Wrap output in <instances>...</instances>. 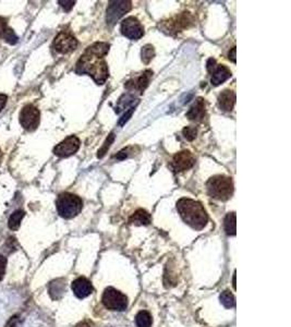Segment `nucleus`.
Instances as JSON below:
<instances>
[{
    "mask_svg": "<svg viewBox=\"0 0 291 327\" xmlns=\"http://www.w3.org/2000/svg\"><path fill=\"white\" fill-rule=\"evenodd\" d=\"M151 215L145 210H142V208L137 210L132 216L129 218L130 224H133L135 226H148L151 224Z\"/></svg>",
    "mask_w": 291,
    "mask_h": 327,
    "instance_id": "a211bd4d",
    "label": "nucleus"
},
{
    "mask_svg": "<svg viewBox=\"0 0 291 327\" xmlns=\"http://www.w3.org/2000/svg\"><path fill=\"white\" fill-rule=\"evenodd\" d=\"M177 211L185 224L194 230H202L209 222V215L198 201L186 198L180 199L177 202Z\"/></svg>",
    "mask_w": 291,
    "mask_h": 327,
    "instance_id": "f03ea898",
    "label": "nucleus"
},
{
    "mask_svg": "<svg viewBox=\"0 0 291 327\" xmlns=\"http://www.w3.org/2000/svg\"><path fill=\"white\" fill-rule=\"evenodd\" d=\"M120 30L123 36L137 40L144 35V27L135 17H128L121 22Z\"/></svg>",
    "mask_w": 291,
    "mask_h": 327,
    "instance_id": "1a4fd4ad",
    "label": "nucleus"
},
{
    "mask_svg": "<svg viewBox=\"0 0 291 327\" xmlns=\"http://www.w3.org/2000/svg\"><path fill=\"white\" fill-rule=\"evenodd\" d=\"M206 68H207V71H209L212 75L211 78L212 84L215 86L220 85L221 83H224L231 76V71L229 69L224 65H217L216 60L213 58L209 59V61H207Z\"/></svg>",
    "mask_w": 291,
    "mask_h": 327,
    "instance_id": "9d476101",
    "label": "nucleus"
},
{
    "mask_svg": "<svg viewBox=\"0 0 291 327\" xmlns=\"http://www.w3.org/2000/svg\"><path fill=\"white\" fill-rule=\"evenodd\" d=\"M141 56H142V61L144 64H150V61L154 58L155 56V51H154V47L152 45H145L142 48V52H141Z\"/></svg>",
    "mask_w": 291,
    "mask_h": 327,
    "instance_id": "b1692460",
    "label": "nucleus"
},
{
    "mask_svg": "<svg viewBox=\"0 0 291 327\" xmlns=\"http://www.w3.org/2000/svg\"><path fill=\"white\" fill-rule=\"evenodd\" d=\"M135 324L137 327H152L153 318L148 311H140L135 316Z\"/></svg>",
    "mask_w": 291,
    "mask_h": 327,
    "instance_id": "412c9836",
    "label": "nucleus"
},
{
    "mask_svg": "<svg viewBox=\"0 0 291 327\" xmlns=\"http://www.w3.org/2000/svg\"><path fill=\"white\" fill-rule=\"evenodd\" d=\"M229 59L232 61V62H235V47H233L231 52L229 53Z\"/></svg>",
    "mask_w": 291,
    "mask_h": 327,
    "instance_id": "f704fd0d",
    "label": "nucleus"
},
{
    "mask_svg": "<svg viewBox=\"0 0 291 327\" xmlns=\"http://www.w3.org/2000/svg\"><path fill=\"white\" fill-rule=\"evenodd\" d=\"M183 136L186 138L188 141H193L194 138L197 137L198 134V130L196 127H185L182 131Z\"/></svg>",
    "mask_w": 291,
    "mask_h": 327,
    "instance_id": "a878e982",
    "label": "nucleus"
},
{
    "mask_svg": "<svg viewBox=\"0 0 291 327\" xmlns=\"http://www.w3.org/2000/svg\"><path fill=\"white\" fill-rule=\"evenodd\" d=\"M20 325H19V323H18V318L17 317H13L12 319H11V322H10V324H9V327H19Z\"/></svg>",
    "mask_w": 291,
    "mask_h": 327,
    "instance_id": "72a5a7b5",
    "label": "nucleus"
},
{
    "mask_svg": "<svg viewBox=\"0 0 291 327\" xmlns=\"http://www.w3.org/2000/svg\"><path fill=\"white\" fill-rule=\"evenodd\" d=\"M209 196L218 201H228L233 193V182L230 177L217 175L209 179L206 183Z\"/></svg>",
    "mask_w": 291,
    "mask_h": 327,
    "instance_id": "7ed1b4c3",
    "label": "nucleus"
},
{
    "mask_svg": "<svg viewBox=\"0 0 291 327\" xmlns=\"http://www.w3.org/2000/svg\"><path fill=\"white\" fill-rule=\"evenodd\" d=\"M65 290H66V284L62 279L54 281L50 285V294H51V297L55 299V300L61 298V296L64 295Z\"/></svg>",
    "mask_w": 291,
    "mask_h": 327,
    "instance_id": "6ab92c4d",
    "label": "nucleus"
},
{
    "mask_svg": "<svg viewBox=\"0 0 291 327\" xmlns=\"http://www.w3.org/2000/svg\"><path fill=\"white\" fill-rule=\"evenodd\" d=\"M233 287L235 288V273H234V275H233Z\"/></svg>",
    "mask_w": 291,
    "mask_h": 327,
    "instance_id": "e433bc0d",
    "label": "nucleus"
},
{
    "mask_svg": "<svg viewBox=\"0 0 291 327\" xmlns=\"http://www.w3.org/2000/svg\"><path fill=\"white\" fill-rule=\"evenodd\" d=\"M132 149H133V148H127V149H124V150L120 151V152L118 153V154L116 155V158H118V159H124V158L129 157V156H130L129 152H130L131 150H132Z\"/></svg>",
    "mask_w": 291,
    "mask_h": 327,
    "instance_id": "7c9ffc66",
    "label": "nucleus"
},
{
    "mask_svg": "<svg viewBox=\"0 0 291 327\" xmlns=\"http://www.w3.org/2000/svg\"><path fill=\"white\" fill-rule=\"evenodd\" d=\"M80 140L75 135L66 137L64 141L55 146L54 154L58 157H69L78 152L80 149Z\"/></svg>",
    "mask_w": 291,
    "mask_h": 327,
    "instance_id": "f8f14e48",
    "label": "nucleus"
},
{
    "mask_svg": "<svg viewBox=\"0 0 291 327\" xmlns=\"http://www.w3.org/2000/svg\"><path fill=\"white\" fill-rule=\"evenodd\" d=\"M193 24L194 18L189 12H182L179 16H176L167 21H164L162 23V29L164 30V32L170 34V35H176V34L189 29Z\"/></svg>",
    "mask_w": 291,
    "mask_h": 327,
    "instance_id": "423d86ee",
    "label": "nucleus"
},
{
    "mask_svg": "<svg viewBox=\"0 0 291 327\" xmlns=\"http://www.w3.org/2000/svg\"><path fill=\"white\" fill-rule=\"evenodd\" d=\"M8 30V24H7V20L3 17H0V38L5 36V34Z\"/></svg>",
    "mask_w": 291,
    "mask_h": 327,
    "instance_id": "c85d7f7f",
    "label": "nucleus"
},
{
    "mask_svg": "<svg viewBox=\"0 0 291 327\" xmlns=\"http://www.w3.org/2000/svg\"><path fill=\"white\" fill-rule=\"evenodd\" d=\"M4 38L6 39L7 43H9L10 45H15V44H17V43H18V40H19L18 36L16 35V33L13 32V30H12V29H10V27H8V30H7V32H6V34H5Z\"/></svg>",
    "mask_w": 291,
    "mask_h": 327,
    "instance_id": "bb28decb",
    "label": "nucleus"
},
{
    "mask_svg": "<svg viewBox=\"0 0 291 327\" xmlns=\"http://www.w3.org/2000/svg\"><path fill=\"white\" fill-rule=\"evenodd\" d=\"M133 111H134V107H131V108H130V110H129V111H127V113L123 115V117L121 118L120 121H119V124H120V126H123V124L126 123V122L129 120V118H130L131 116H132V113H133Z\"/></svg>",
    "mask_w": 291,
    "mask_h": 327,
    "instance_id": "c756f323",
    "label": "nucleus"
},
{
    "mask_svg": "<svg viewBox=\"0 0 291 327\" xmlns=\"http://www.w3.org/2000/svg\"><path fill=\"white\" fill-rule=\"evenodd\" d=\"M219 300H220V303L223 304L224 307L227 308V309H231L235 305V298L231 294V292L228 291V290L221 292V295L219 297Z\"/></svg>",
    "mask_w": 291,
    "mask_h": 327,
    "instance_id": "5701e85b",
    "label": "nucleus"
},
{
    "mask_svg": "<svg viewBox=\"0 0 291 327\" xmlns=\"http://www.w3.org/2000/svg\"><path fill=\"white\" fill-rule=\"evenodd\" d=\"M235 103V93L230 89H225L218 96V106L223 111H231Z\"/></svg>",
    "mask_w": 291,
    "mask_h": 327,
    "instance_id": "f3484780",
    "label": "nucleus"
},
{
    "mask_svg": "<svg viewBox=\"0 0 291 327\" xmlns=\"http://www.w3.org/2000/svg\"><path fill=\"white\" fill-rule=\"evenodd\" d=\"M196 164V157L190 151L179 152L172 158L171 167L176 172L189 170Z\"/></svg>",
    "mask_w": 291,
    "mask_h": 327,
    "instance_id": "ddd939ff",
    "label": "nucleus"
},
{
    "mask_svg": "<svg viewBox=\"0 0 291 327\" xmlns=\"http://www.w3.org/2000/svg\"><path fill=\"white\" fill-rule=\"evenodd\" d=\"M102 302L104 307L110 311L122 312L128 308L127 296L114 287H108L105 289L102 297Z\"/></svg>",
    "mask_w": 291,
    "mask_h": 327,
    "instance_id": "39448f33",
    "label": "nucleus"
},
{
    "mask_svg": "<svg viewBox=\"0 0 291 327\" xmlns=\"http://www.w3.org/2000/svg\"><path fill=\"white\" fill-rule=\"evenodd\" d=\"M152 76H153V72L151 70H145L143 73L137 75L136 78L129 80L124 86L131 92L134 91L138 94H142L145 91V88L149 86Z\"/></svg>",
    "mask_w": 291,
    "mask_h": 327,
    "instance_id": "4468645a",
    "label": "nucleus"
},
{
    "mask_svg": "<svg viewBox=\"0 0 291 327\" xmlns=\"http://www.w3.org/2000/svg\"><path fill=\"white\" fill-rule=\"evenodd\" d=\"M78 39L70 32L62 31L55 37L53 48L59 54H69L77 50Z\"/></svg>",
    "mask_w": 291,
    "mask_h": 327,
    "instance_id": "6e6552de",
    "label": "nucleus"
},
{
    "mask_svg": "<svg viewBox=\"0 0 291 327\" xmlns=\"http://www.w3.org/2000/svg\"><path fill=\"white\" fill-rule=\"evenodd\" d=\"M114 141H115V134L114 133H110L108 135V137L106 138L105 143H104V145L102 146V149L99 151V154H97V157H99V158L104 157V155L106 154L107 151L109 150L110 146H112V144H113Z\"/></svg>",
    "mask_w": 291,
    "mask_h": 327,
    "instance_id": "393cba45",
    "label": "nucleus"
},
{
    "mask_svg": "<svg viewBox=\"0 0 291 327\" xmlns=\"http://www.w3.org/2000/svg\"><path fill=\"white\" fill-rule=\"evenodd\" d=\"M56 207L61 217L70 219L77 216L82 211L83 202L75 194L65 192L61 193L56 201Z\"/></svg>",
    "mask_w": 291,
    "mask_h": 327,
    "instance_id": "20e7f679",
    "label": "nucleus"
},
{
    "mask_svg": "<svg viewBox=\"0 0 291 327\" xmlns=\"http://www.w3.org/2000/svg\"><path fill=\"white\" fill-rule=\"evenodd\" d=\"M20 123L26 131H34L36 130L39 121H40V113L39 110L34 106L29 104L25 105L20 113Z\"/></svg>",
    "mask_w": 291,
    "mask_h": 327,
    "instance_id": "0eeeda50",
    "label": "nucleus"
},
{
    "mask_svg": "<svg viewBox=\"0 0 291 327\" xmlns=\"http://www.w3.org/2000/svg\"><path fill=\"white\" fill-rule=\"evenodd\" d=\"M59 4L66 11H69L74 6L75 2H59Z\"/></svg>",
    "mask_w": 291,
    "mask_h": 327,
    "instance_id": "2f4dec72",
    "label": "nucleus"
},
{
    "mask_svg": "<svg viewBox=\"0 0 291 327\" xmlns=\"http://www.w3.org/2000/svg\"><path fill=\"white\" fill-rule=\"evenodd\" d=\"M131 8H132L131 2H110L107 8V24L110 26L115 25L117 21L129 12Z\"/></svg>",
    "mask_w": 291,
    "mask_h": 327,
    "instance_id": "9b49d317",
    "label": "nucleus"
},
{
    "mask_svg": "<svg viewBox=\"0 0 291 327\" xmlns=\"http://www.w3.org/2000/svg\"><path fill=\"white\" fill-rule=\"evenodd\" d=\"M110 45L104 41H97L86 48L77 62L75 72L78 74H87L92 76L97 84H104L108 79L109 71L105 61V56L109 52Z\"/></svg>",
    "mask_w": 291,
    "mask_h": 327,
    "instance_id": "f257e3e1",
    "label": "nucleus"
},
{
    "mask_svg": "<svg viewBox=\"0 0 291 327\" xmlns=\"http://www.w3.org/2000/svg\"><path fill=\"white\" fill-rule=\"evenodd\" d=\"M6 267H7V259L4 255H0V281H3L6 274Z\"/></svg>",
    "mask_w": 291,
    "mask_h": 327,
    "instance_id": "cd10ccee",
    "label": "nucleus"
},
{
    "mask_svg": "<svg viewBox=\"0 0 291 327\" xmlns=\"http://www.w3.org/2000/svg\"><path fill=\"white\" fill-rule=\"evenodd\" d=\"M77 327H92V323H89L87 321H84V322H82V323L78 324Z\"/></svg>",
    "mask_w": 291,
    "mask_h": 327,
    "instance_id": "c9c22d12",
    "label": "nucleus"
},
{
    "mask_svg": "<svg viewBox=\"0 0 291 327\" xmlns=\"http://www.w3.org/2000/svg\"><path fill=\"white\" fill-rule=\"evenodd\" d=\"M71 288L75 297H78L79 299H84L88 297L89 295H92L94 290L93 285L85 277H79L75 281H73Z\"/></svg>",
    "mask_w": 291,
    "mask_h": 327,
    "instance_id": "2eb2a0df",
    "label": "nucleus"
},
{
    "mask_svg": "<svg viewBox=\"0 0 291 327\" xmlns=\"http://www.w3.org/2000/svg\"><path fill=\"white\" fill-rule=\"evenodd\" d=\"M24 215H25V213L22 210L15 211L10 215L9 220H8V227L11 229V230H13V231L18 230L20 225H21V221H22V219L24 217Z\"/></svg>",
    "mask_w": 291,
    "mask_h": 327,
    "instance_id": "aec40b11",
    "label": "nucleus"
},
{
    "mask_svg": "<svg viewBox=\"0 0 291 327\" xmlns=\"http://www.w3.org/2000/svg\"><path fill=\"white\" fill-rule=\"evenodd\" d=\"M206 115V106L203 99H198L186 113V118L192 121H202Z\"/></svg>",
    "mask_w": 291,
    "mask_h": 327,
    "instance_id": "dca6fc26",
    "label": "nucleus"
},
{
    "mask_svg": "<svg viewBox=\"0 0 291 327\" xmlns=\"http://www.w3.org/2000/svg\"><path fill=\"white\" fill-rule=\"evenodd\" d=\"M7 101H8V96L5 94H0V111L5 108Z\"/></svg>",
    "mask_w": 291,
    "mask_h": 327,
    "instance_id": "473e14b6",
    "label": "nucleus"
},
{
    "mask_svg": "<svg viewBox=\"0 0 291 327\" xmlns=\"http://www.w3.org/2000/svg\"><path fill=\"white\" fill-rule=\"evenodd\" d=\"M225 231L227 235L234 236L237 229H235V213H228L225 217Z\"/></svg>",
    "mask_w": 291,
    "mask_h": 327,
    "instance_id": "4be33fe9",
    "label": "nucleus"
}]
</instances>
